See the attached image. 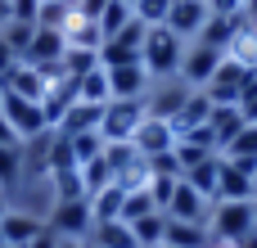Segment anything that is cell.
Listing matches in <instances>:
<instances>
[{
    "instance_id": "603a6c76",
    "label": "cell",
    "mask_w": 257,
    "mask_h": 248,
    "mask_svg": "<svg viewBox=\"0 0 257 248\" xmlns=\"http://www.w3.org/2000/svg\"><path fill=\"white\" fill-rule=\"evenodd\" d=\"M27 172V158H23V145H0V190H14Z\"/></svg>"
},
{
    "instance_id": "d6986e66",
    "label": "cell",
    "mask_w": 257,
    "mask_h": 248,
    "mask_svg": "<svg viewBox=\"0 0 257 248\" xmlns=\"http://www.w3.org/2000/svg\"><path fill=\"white\" fill-rule=\"evenodd\" d=\"M122 203H126V190L113 181L108 190H99V194H90V217H95V226H104V221H122Z\"/></svg>"
},
{
    "instance_id": "e575fe53",
    "label": "cell",
    "mask_w": 257,
    "mask_h": 248,
    "mask_svg": "<svg viewBox=\"0 0 257 248\" xmlns=\"http://www.w3.org/2000/svg\"><path fill=\"white\" fill-rule=\"evenodd\" d=\"M72 140V158H77V167L81 163H95L99 154H104V136L99 131H86V136H68Z\"/></svg>"
},
{
    "instance_id": "f35d334b",
    "label": "cell",
    "mask_w": 257,
    "mask_h": 248,
    "mask_svg": "<svg viewBox=\"0 0 257 248\" xmlns=\"http://www.w3.org/2000/svg\"><path fill=\"white\" fill-rule=\"evenodd\" d=\"M104 9H108V0H72V14L77 18H90V23H99Z\"/></svg>"
},
{
    "instance_id": "f1b7e54d",
    "label": "cell",
    "mask_w": 257,
    "mask_h": 248,
    "mask_svg": "<svg viewBox=\"0 0 257 248\" xmlns=\"http://www.w3.org/2000/svg\"><path fill=\"white\" fill-rule=\"evenodd\" d=\"M221 158H239V163H253V167H257V122H248V127L226 145Z\"/></svg>"
},
{
    "instance_id": "ac0fdd59",
    "label": "cell",
    "mask_w": 257,
    "mask_h": 248,
    "mask_svg": "<svg viewBox=\"0 0 257 248\" xmlns=\"http://www.w3.org/2000/svg\"><path fill=\"white\" fill-rule=\"evenodd\" d=\"M208 127H212V140H217V154H226V145L248 127L244 122V113H239V104H226V108H212V117H208Z\"/></svg>"
},
{
    "instance_id": "8fae6325",
    "label": "cell",
    "mask_w": 257,
    "mask_h": 248,
    "mask_svg": "<svg viewBox=\"0 0 257 248\" xmlns=\"http://www.w3.org/2000/svg\"><path fill=\"white\" fill-rule=\"evenodd\" d=\"M185 95H190V86H185L181 77H163V81H154V86H149V95H145V108H149V117H163V122H172V117L181 113Z\"/></svg>"
},
{
    "instance_id": "52a82bcc",
    "label": "cell",
    "mask_w": 257,
    "mask_h": 248,
    "mask_svg": "<svg viewBox=\"0 0 257 248\" xmlns=\"http://www.w3.org/2000/svg\"><path fill=\"white\" fill-rule=\"evenodd\" d=\"M221 59H226V50L203 45V41H190V45H185V59H181V81H185L190 90H203V86L217 77Z\"/></svg>"
},
{
    "instance_id": "2e32d148",
    "label": "cell",
    "mask_w": 257,
    "mask_h": 248,
    "mask_svg": "<svg viewBox=\"0 0 257 248\" xmlns=\"http://www.w3.org/2000/svg\"><path fill=\"white\" fill-rule=\"evenodd\" d=\"M208 117H212V99H208V90H190V95H185V104H181V113L172 117L176 140H181V136H190L194 127H208Z\"/></svg>"
},
{
    "instance_id": "6da1fadb",
    "label": "cell",
    "mask_w": 257,
    "mask_h": 248,
    "mask_svg": "<svg viewBox=\"0 0 257 248\" xmlns=\"http://www.w3.org/2000/svg\"><path fill=\"white\" fill-rule=\"evenodd\" d=\"M185 45H190V41H181L172 27H149V32H145V45H140V63H145V72H149L154 81H163V77H181Z\"/></svg>"
},
{
    "instance_id": "7c38bea8",
    "label": "cell",
    "mask_w": 257,
    "mask_h": 248,
    "mask_svg": "<svg viewBox=\"0 0 257 248\" xmlns=\"http://www.w3.org/2000/svg\"><path fill=\"white\" fill-rule=\"evenodd\" d=\"M208 18H212L208 0H172V14H167L163 27H172L181 41H199V32H203Z\"/></svg>"
},
{
    "instance_id": "f907efd6",
    "label": "cell",
    "mask_w": 257,
    "mask_h": 248,
    "mask_svg": "<svg viewBox=\"0 0 257 248\" xmlns=\"http://www.w3.org/2000/svg\"><path fill=\"white\" fill-rule=\"evenodd\" d=\"M163 248H172V244H163Z\"/></svg>"
},
{
    "instance_id": "d4e9b609",
    "label": "cell",
    "mask_w": 257,
    "mask_h": 248,
    "mask_svg": "<svg viewBox=\"0 0 257 248\" xmlns=\"http://www.w3.org/2000/svg\"><path fill=\"white\" fill-rule=\"evenodd\" d=\"M235 27H239V18H221V14H212V18L203 23L199 41H203V45H217V50H226V45L235 41Z\"/></svg>"
},
{
    "instance_id": "4316f807",
    "label": "cell",
    "mask_w": 257,
    "mask_h": 248,
    "mask_svg": "<svg viewBox=\"0 0 257 248\" xmlns=\"http://www.w3.org/2000/svg\"><path fill=\"white\" fill-rule=\"evenodd\" d=\"M77 172H81V190H86V199H90V194H99V190H108V185H113V172H108V163H104V154H99V158H95V163H81V167H77Z\"/></svg>"
},
{
    "instance_id": "cb8c5ba5",
    "label": "cell",
    "mask_w": 257,
    "mask_h": 248,
    "mask_svg": "<svg viewBox=\"0 0 257 248\" xmlns=\"http://www.w3.org/2000/svg\"><path fill=\"white\" fill-rule=\"evenodd\" d=\"M77 99H81V104H108V99H113V95H108V72H104V63L77 81Z\"/></svg>"
},
{
    "instance_id": "74e56055",
    "label": "cell",
    "mask_w": 257,
    "mask_h": 248,
    "mask_svg": "<svg viewBox=\"0 0 257 248\" xmlns=\"http://www.w3.org/2000/svg\"><path fill=\"white\" fill-rule=\"evenodd\" d=\"M149 176H181L176 149H172V154H158V158H149Z\"/></svg>"
},
{
    "instance_id": "60d3db41",
    "label": "cell",
    "mask_w": 257,
    "mask_h": 248,
    "mask_svg": "<svg viewBox=\"0 0 257 248\" xmlns=\"http://www.w3.org/2000/svg\"><path fill=\"white\" fill-rule=\"evenodd\" d=\"M208 9L221 14V18H239L244 14V0H208Z\"/></svg>"
},
{
    "instance_id": "1f68e13d",
    "label": "cell",
    "mask_w": 257,
    "mask_h": 248,
    "mask_svg": "<svg viewBox=\"0 0 257 248\" xmlns=\"http://www.w3.org/2000/svg\"><path fill=\"white\" fill-rule=\"evenodd\" d=\"M217 163H221V154H217V158H208V163H199L194 172H185V181H190L199 194H208L212 203H217Z\"/></svg>"
},
{
    "instance_id": "83f0119b",
    "label": "cell",
    "mask_w": 257,
    "mask_h": 248,
    "mask_svg": "<svg viewBox=\"0 0 257 248\" xmlns=\"http://www.w3.org/2000/svg\"><path fill=\"white\" fill-rule=\"evenodd\" d=\"M131 18H136V9H131L126 0H108V9L99 14V32H104V41H108V36H117Z\"/></svg>"
},
{
    "instance_id": "5bb4252c",
    "label": "cell",
    "mask_w": 257,
    "mask_h": 248,
    "mask_svg": "<svg viewBox=\"0 0 257 248\" xmlns=\"http://www.w3.org/2000/svg\"><path fill=\"white\" fill-rule=\"evenodd\" d=\"M41 230H45V221L32 217V212H23V208H9L0 217V235H5V244H14V248H27Z\"/></svg>"
},
{
    "instance_id": "30bf717a",
    "label": "cell",
    "mask_w": 257,
    "mask_h": 248,
    "mask_svg": "<svg viewBox=\"0 0 257 248\" xmlns=\"http://www.w3.org/2000/svg\"><path fill=\"white\" fill-rule=\"evenodd\" d=\"M212 208H217V203H212L208 194H199V190L181 176V181H176V194H172V203H167V217H172V221H190V226H208V221H212Z\"/></svg>"
},
{
    "instance_id": "484cf974",
    "label": "cell",
    "mask_w": 257,
    "mask_h": 248,
    "mask_svg": "<svg viewBox=\"0 0 257 248\" xmlns=\"http://www.w3.org/2000/svg\"><path fill=\"white\" fill-rule=\"evenodd\" d=\"M95 68H99V50H77V45L63 50V72H68L72 81H81V77L95 72Z\"/></svg>"
},
{
    "instance_id": "9a60e30c",
    "label": "cell",
    "mask_w": 257,
    "mask_h": 248,
    "mask_svg": "<svg viewBox=\"0 0 257 248\" xmlns=\"http://www.w3.org/2000/svg\"><path fill=\"white\" fill-rule=\"evenodd\" d=\"M45 72L41 68H32V63H14L9 72H5V81H0V90H14V95H23V99H36L41 104V95H45Z\"/></svg>"
},
{
    "instance_id": "f546056e",
    "label": "cell",
    "mask_w": 257,
    "mask_h": 248,
    "mask_svg": "<svg viewBox=\"0 0 257 248\" xmlns=\"http://www.w3.org/2000/svg\"><path fill=\"white\" fill-rule=\"evenodd\" d=\"M208 158H217V149H208V145H199V140H176L181 176H185V172H194V167H199V163H208Z\"/></svg>"
},
{
    "instance_id": "7a4b0ae2",
    "label": "cell",
    "mask_w": 257,
    "mask_h": 248,
    "mask_svg": "<svg viewBox=\"0 0 257 248\" xmlns=\"http://www.w3.org/2000/svg\"><path fill=\"white\" fill-rule=\"evenodd\" d=\"M145 117H149L145 99H108V104H104V117H99V136H104V145L136 140V131H140Z\"/></svg>"
},
{
    "instance_id": "c3c4849f",
    "label": "cell",
    "mask_w": 257,
    "mask_h": 248,
    "mask_svg": "<svg viewBox=\"0 0 257 248\" xmlns=\"http://www.w3.org/2000/svg\"><path fill=\"white\" fill-rule=\"evenodd\" d=\"M253 235H257V212H253Z\"/></svg>"
},
{
    "instance_id": "d590c367",
    "label": "cell",
    "mask_w": 257,
    "mask_h": 248,
    "mask_svg": "<svg viewBox=\"0 0 257 248\" xmlns=\"http://www.w3.org/2000/svg\"><path fill=\"white\" fill-rule=\"evenodd\" d=\"M167 14H172V0H136V18L145 27H163Z\"/></svg>"
},
{
    "instance_id": "ffe728a7",
    "label": "cell",
    "mask_w": 257,
    "mask_h": 248,
    "mask_svg": "<svg viewBox=\"0 0 257 248\" xmlns=\"http://www.w3.org/2000/svg\"><path fill=\"white\" fill-rule=\"evenodd\" d=\"M163 244H172V248H212L217 239H212L208 226H190V221H172L167 217V239Z\"/></svg>"
},
{
    "instance_id": "e0dca14e",
    "label": "cell",
    "mask_w": 257,
    "mask_h": 248,
    "mask_svg": "<svg viewBox=\"0 0 257 248\" xmlns=\"http://www.w3.org/2000/svg\"><path fill=\"white\" fill-rule=\"evenodd\" d=\"M99 117H104V104H81V99H72V108L63 113V122H59L54 131H63V136H86V131H99Z\"/></svg>"
},
{
    "instance_id": "bcb514c9",
    "label": "cell",
    "mask_w": 257,
    "mask_h": 248,
    "mask_svg": "<svg viewBox=\"0 0 257 248\" xmlns=\"http://www.w3.org/2000/svg\"><path fill=\"white\" fill-rule=\"evenodd\" d=\"M235 248H257V235H244V239H239Z\"/></svg>"
},
{
    "instance_id": "681fc988",
    "label": "cell",
    "mask_w": 257,
    "mask_h": 248,
    "mask_svg": "<svg viewBox=\"0 0 257 248\" xmlns=\"http://www.w3.org/2000/svg\"><path fill=\"white\" fill-rule=\"evenodd\" d=\"M126 5H131V9H136V0H126Z\"/></svg>"
},
{
    "instance_id": "7bdbcfd3",
    "label": "cell",
    "mask_w": 257,
    "mask_h": 248,
    "mask_svg": "<svg viewBox=\"0 0 257 248\" xmlns=\"http://www.w3.org/2000/svg\"><path fill=\"white\" fill-rule=\"evenodd\" d=\"M14 63H18V54H14V50H9V45L0 41V81H5V72H9Z\"/></svg>"
},
{
    "instance_id": "5b68a950",
    "label": "cell",
    "mask_w": 257,
    "mask_h": 248,
    "mask_svg": "<svg viewBox=\"0 0 257 248\" xmlns=\"http://www.w3.org/2000/svg\"><path fill=\"white\" fill-rule=\"evenodd\" d=\"M253 212H257V199H248V203H217L212 221H208L212 239L217 244H239L244 235H253Z\"/></svg>"
},
{
    "instance_id": "7dc6e473",
    "label": "cell",
    "mask_w": 257,
    "mask_h": 248,
    "mask_svg": "<svg viewBox=\"0 0 257 248\" xmlns=\"http://www.w3.org/2000/svg\"><path fill=\"white\" fill-rule=\"evenodd\" d=\"M9 212V190H0V217Z\"/></svg>"
},
{
    "instance_id": "9c48e42d",
    "label": "cell",
    "mask_w": 257,
    "mask_h": 248,
    "mask_svg": "<svg viewBox=\"0 0 257 248\" xmlns=\"http://www.w3.org/2000/svg\"><path fill=\"white\" fill-rule=\"evenodd\" d=\"M248 68L244 63H235V59H221V68H217V77L203 86L208 90V99H212V108H226V104H239L244 99V86H248Z\"/></svg>"
},
{
    "instance_id": "ba28073f",
    "label": "cell",
    "mask_w": 257,
    "mask_h": 248,
    "mask_svg": "<svg viewBox=\"0 0 257 248\" xmlns=\"http://www.w3.org/2000/svg\"><path fill=\"white\" fill-rule=\"evenodd\" d=\"M104 72H108V95H113V99H145V95H149V86H154V77L145 72V63H140V59L104 63Z\"/></svg>"
},
{
    "instance_id": "f6af8a7d",
    "label": "cell",
    "mask_w": 257,
    "mask_h": 248,
    "mask_svg": "<svg viewBox=\"0 0 257 248\" xmlns=\"http://www.w3.org/2000/svg\"><path fill=\"white\" fill-rule=\"evenodd\" d=\"M9 18H14V14H9V0H0V27H5Z\"/></svg>"
},
{
    "instance_id": "7402d4cb",
    "label": "cell",
    "mask_w": 257,
    "mask_h": 248,
    "mask_svg": "<svg viewBox=\"0 0 257 248\" xmlns=\"http://www.w3.org/2000/svg\"><path fill=\"white\" fill-rule=\"evenodd\" d=\"M131 230H136L140 248H163V239H167V212H149V217L131 221Z\"/></svg>"
},
{
    "instance_id": "4dcf8cb0",
    "label": "cell",
    "mask_w": 257,
    "mask_h": 248,
    "mask_svg": "<svg viewBox=\"0 0 257 248\" xmlns=\"http://www.w3.org/2000/svg\"><path fill=\"white\" fill-rule=\"evenodd\" d=\"M77 172V158H72V140L63 131H54V149H50V176H68Z\"/></svg>"
},
{
    "instance_id": "ee69618b",
    "label": "cell",
    "mask_w": 257,
    "mask_h": 248,
    "mask_svg": "<svg viewBox=\"0 0 257 248\" xmlns=\"http://www.w3.org/2000/svg\"><path fill=\"white\" fill-rule=\"evenodd\" d=\"M63 248H95L90 239H63Z\"/></svg>"
},
{
    "instance_id": "836d02e7",
    "label": "cell",
    "mask_w": 257,
    "mask_h": 248,
    "mask_svg": "<svg viewBox=\"0 0 257 248\" xmlns=\"http://www.w3.org/2000/svg\"><path fill=\"white\" fill-rule=\"evenodd\" d=\"M32 36H36V23H5V27H0V41H5V45H9V50H14L18 59L27 54Z\"/></svg>"
},
{
    "instance_id": "d6a6232c",
    "label": "cell",
    "mask_w": 257,
    "mask_h": 248,
    "mask_svg": "<svg viewBox=\"0 0 257 248\" xmlns=\"http://www.w3.org/2000/svg\"><path fill=\"white\" fill-rule=\"evenodd\" d=\"M149 212H163V208H154L149 190H145V185H140V190H126V203H122V221L131 226V221H140V217H149Z\"/></svg>"
},
{
    "instance_id": "277c9868",
    "label": "cell",
    "mask_w": 257,
    "mask_h": 248,
    "mask_svg": "<svg viewBox=\"0 0 257 248\" xmlns=\"http://www.w3.org/2000/svg\"><path fill=\"white\" fill-rule=\"evenodd\" d=\"M45 230H54L59 239H90V230H95L90 199H59L45 217Z\"/></svg>"
},
{
    "instance_id": "8d00e7d4",
    "label": "cell",
    "mask_w": 257,
    "mask_h": 248,
    "mask_svg": "<svg viewBox=\"0 0 257 248\" xmlns=\"http://www.w3.org/2000/svg\"><path fill=\"white\" fill-rule=\"evenodd\" d=\"M9 23H36L41 18V0H9Z\"/></svg>"
},
{
    "instance_id": "816d5d0a",
    "label": "cell",
    "mask_w": 257,
    "mask_h": 248,
    "mask_svg": "<svg viewBox=\"0 0 257 248\" xmlns=\"http://www.w3.org/2000/svg\"><path fill=\"white\" fill-rule=\"evenodd\" d=\"M244 5H248V0H244Z\"/></svg>"
},
{
    "instance_id": "b9f144b4",
    "label": "cell",
    "mask_w": 257,
    "mask_h": 248,
    "mask_svg": "<svg viewBox=\"0 0 257 248\" xmlns=\"http://www.w3.org/2000/svg\"><path fill=\"white\" fill-rule=\"evenodd\" d=\"M27 248H63V239H59L54 230H41V235H36V239H32Z\"/></svg>"
},
{
    "instance_id": "4fadbf2b",
    "label": "cell",
    "mask_w": 257,
    "mask_h": 248,
    "mask_svg": "<svg viewBox=\"0 0 257 248\" xmlns=\"http://www.w3.org/2000/svg\"><path fill=\"white\" fill-rule=\"evenodd\" d=\"M131 145H136L145 158H158V154H172V149H176V131H172V122H163V117H145Z\"/></svg>"
},
{
    "instance_id": "ab89813d",
    "label": "cell",
    "mask_w": 257,
    "mask_h": 248,
    "mask_svg": "<svg viewBox=\"0 0 257 248\" xmlns=\"http://www.w3.org/2000/svg\"><path fill=\"white\" fill-rule=\"evenodd\" d=\"M239 113H244V122H257V81H253V77H248V86H244Z\"/></svg>"
},
{
    "instance_id": "44dd1931",
    "label": "cell",
    "mask_w": 257,
    "mask_h": 248,
    "mask_svg": "<svg viewBox=\"0 0 257 248\" xmlns=\"http://www.w3.org/2000/svg\"><path fill=\"white\" fill-rule=\"evenodd\" d=\"M90 244L95 248H140L136 244V230H131L126 221H104V226H95V230H90Z\"/></svg>"
},
{
    "instance_id": "3957f363",
    "label": "cell",
    "mask_w": 257,
    "mask_h": 248,
    "mask_svg": "<svg viewBox=\"0 0 257 248\" xmlns=\"http://www.w3.org/2000/svg\"><path fill=\"white\" fill-rule=\"evenodd\" d=\"M257 199V167L239 158L217 163V203H248Z\"/></svg>"
},
{
    "instance_id": "8992f818",
    "label": "cell",
    "mask_w": 257,
    "mask_h": 248,
    "mask_svg": "<svg viewBox=\"0 0 257 248\" xmlns=\"http://www.w3.org/2000/svg\"><path fill=\"white\" fill-rule=\"evenodd\" d=\"M0 117L9 122V131L18 136V140H32V136H41L50 122H45V113H41V104L36 99H23V95H14V90H0Z\"/></svg>"
}]
</instances>
